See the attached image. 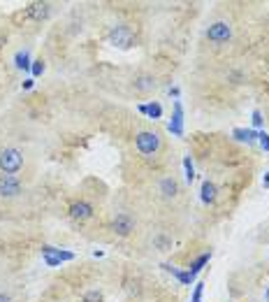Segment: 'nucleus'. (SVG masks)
Here are the masks:
<instances>
[{
    "instance_id": "17",
    "label": "nucleus",
    "mask_w": 269,
    "mask_h": 302,
    "mask_svg": "<svg viewBox=\"0 0 269 302\" xmlns=\"http://www.w3.org/2000/svg\"><path fill=\"white\" fill-rule=\"evenodd\" d=\"M28 61H30V56H28V51H19L17 54V67L19 70H28V67H30V63H28Z\"/></svg>"
},
{
    "instance_id": "2",
    "label": "nucleus",
    "mask_w": 269,
    "mask_h": 302,
    "mask_svg": "<svg viewBox=\"0 0 269 302\" xmlns=\"http://www.w3.org/2000/svg\"><path fill=\"white\" fill-rule=\"evenodd\" d=\"M135 144H137V149L142 151L144 156H153L158 149H160V137L155 135V133H139L137 137H135Z\"/></svg>"
},
{
    "instance_id": "26",
    "label": "nucleus",
    "mask_w": 269,
    "mask_h": 302,
    "mask_svg": "<svg viewBox=\"0 0 269 302\" xmlns=\"http://www.w3.org/2000/svg\"><path fill=\"white\" fill-rule=\"evenodd\" d=\"M267 302H269V288H267Z\"/></svg>"
},
{
    "instance_id": "10",
    "label": "nucleus",
    "mask_w": 269,
    "mask_h": 302,
    "mask_svg": "<svg viewBox=\"0 0 269 302\" xmlns=\"http://www.w3.org/2000/svg\"><path fill=\"white\" fill-rule=\"evenodd\" d=\"M26 14H28L30 19H44L47 14H49V5H47V2H35V5L28 7Z\"/></svg>"
},
{
    "instance_id": "13",
    "label": "nucleus",
    "mask_w": 269,
    "mask_h": 302,
    "mask_svg": "<svg viewBox=\"0 0 269 302\" xmlns=\"http://www.w3.org/2000/svg\"><path fill=\"white\" fill-rule=\"evenodd\" d=\"M202 200L207 204L216 200V186H213L211 181H204V184H202Z\"/></svg>"
},
{
    "instance_id": "6",
    "label": "nucleus",
    "mask_w": 269,
    "mask_h": 302,
    "mask_svg": "<svg viewBox=\"0 0 269 302\" xmlns=\"http://www.w3.org/2000/svg\"><path fill=\"white\" fill-rule=\"evenodd\" d=\"M19 193H21L19 179L9 177V174H2V177H0V198H17Z\"/></svg>"
},
{
    "instance_id": "19",
    "label": "nucleus",
    "mask_w": 269,
    "mask_h": 302,
    "mask_svg": "<svg viewBox=\"0 0 269 302\" xmlns=\"http://www.w3.org/2000/svg\"><path fill=\"white\" fill-rule=\"evenodd\" d=\"M84 302H102V295L95 293V291H90V293H86V298H84Z\"/></svg>"
},
{
    "instance_id": "16",
    "label": "nucleus",
    "mask_w": 269,
    "mask_h": 302,
    "mask_svg": "<svg viewBox=\"0 0 269 302\" xmlns=\"http://www.w3.org/2000/svg\"><path fill=\"white\" fill-rule=\"evenodd\" d=\"M207 263H209V253H202V256H200V258H197V261L193 263V265H190V274L195 277V274L204 268V265H207Z\"/></svg>"
},
{
    "instance_id": "25",
    "label": "nucleus",
    "mask_w": 269,
    "mask_h": 302,
    "mask_svg": "<svg viewBox=\"0 0 269 302\" xmlns=\"http://www.w3.org/2000/svg\"><path fill=\"white\" fill-rule=\"evenodd\" d=\"M265 186L269 188V170H267V174H265Z\"/></svg>"
},
{
    "instance_id": "22",
    "label": "nucleus",
    "mask_w": 269,
    "mask_h": 302,
    "mask_svg": "<svg viewBox=\"0 0 269 302\" xmlns=\"http://www.w3.org/2000/svg\"><path fill=\"white\" fill-rule=\"evenodd\" d=\"M258 142L262 144V149H267L269 151V135L267 133H260V135H258Z\"/></svg>"
},
{
    "instance_id": "3",
    "label": "nucleus",
    "mask_w": 269,
    "mask_h": 302,
    "mask_svg": "<svg viewBox=\"0 0 269 302\" xmlns=\"http://www.w3.org/2000/svg\"><path fill=\"white\" fill-rule=\"evenodd\" d=\"M109 42L114 47H119V49H128V47L135 44V33H132V28H128V26H116L114 31L109 33Z\"/></svg>"
},
{
    "instance_id": "8",
    "label": "nucleus",
    "mask_w": 269,
    "mask_h": 302,
    "mask_svg": "<svg viewBox=\"0 0 269 302\" xmlns=\"http://www.w3.org/2000/svg\"><path fill=\"white\" fill-rule=\"evenodd\" d=\"M90 214H93V209H90L89 202H74L70 207V216L74 221H86V219H90Z\"/></svg>"
},
{
    "instance_id": "23",
    "label": "nucleus",
    "mask_w": 269,
    "mask_h": 302,
    "mask_svg": "<svg viewBox=\"0 0 269 302\" xmlns=\"http://www.w3.org/2000/svg\"><path fill=\"white\" fill-rule=\"evenodd\" d=\"M253 123H255L258 128L262 126V114H260V112H253Z\"/></svg>"
},
{
    "instance_id": "9",
    "label": "nucleus",
    "mask_w": 269,
    "mask_h": 302,
    "mask_svg": "<svg viewBox=\"0 0 269 302\" xmlns=\"http://www.w3.org/2000/svg\"><path fill=\"white\" fill-rule=\"evenodd\" d=\"M170 133H174V135H181V133H183V109H181L179 102L174 105V119H172V123H170Z\"/></svg>"
},
{
    "instance_id": "1",
    "label": "nucleus",
    "mask_w": 269,
    "mask_h": 302,
    "mask_svg": "<svg viewBox=\"0 0 269 302\" xmlns=\"http://www.w3.org/2000/svg\"><path fill=\"white\" fill-rule=\"evenodd\" d=\"M21 165H24V156L21 151L14 147H7L0 151V170L5 172V174H14V172L21 170Z\"/></svg>"
},
{
    "instance_id": "7",
    "label": "nucleus",
    "mask_w": 269,
    "mask_h": 302,
    "mask_svg": "<svg viewBox=\"0 0 269 302\" xmlns=\"http://www.w3.org/2000/svg\"><path fill=\"white\" fill-rule=\"evenodd\" d=\"M112 228H114V233H119V235H130L132 228H135V221L128 216V214H119L114 219V223H112Z\"/></svg>"
},
{
    "instance_id": "15",
    "label": "nucleus",
    "mask_w": 269,
    "mask_h": 302,
    "mask_svg": "<svg viewBox=\"0 0 269 302\" xmlns=\"http://www.w3.org/2000/svg\"><path fill=\"white\" fill-rule=\"evenodd\" d=\"M160 191H163L167 198H174V196H177V181H174V179H163Z\"/></svg>"
},
{
    "instance_id": "18",
    "label": "nucleus",
    "mask_w": 269,
    "mask_h": 302,
    "mask_svg": "<svg viewBox=\"0 0 269 302\" xmlns=\"http://www.w3.org/2000/svg\"><path fill=\"white\" fill-rule=\"evenodd\" d=\"M183 168H186V181L190 184L193 177H195V172H193V163H190V158H183Z\"/></svg>"
},
{
    "instance_id": "14",
    "label": "nucleus",
    "mask_w": 269,
    "mask_h": 302,
    "mask_svg": "<svg viewBox=\"0 0 269 302\" xmlns=\"http://www.w3.org/2000/svg\"><path fill=\"white\" fill-rule=\"evenodd\" d=\"M235 137L239 139V142H246V144H253L255 139H258V135L253 131H244V128H237L235 131Z\"/></svg>"
},
{
    "instance_id": "4",
    "label": "nucleus",
    "mask_w": 269,
    "mask_h": 302,
    "mask_svg": "<svg viewBox=\"0 0 269 302\" xmlns=\"http://www.w3.org/2000/svg\"><path fill=\"white\" fill-rule=\"evenodd\" d=\"M207 37L211 42H228L232 37V28H230L228 21H216L207 28Z\"/></svg>"
},
{
    "instance_id": "12",
    "label": "nucleus",
    "mask_w": 269,
    "mask_h": 302,
    "mask_svg": "<svg viewBox=\"0 0 269 302\" xmlns=\"http://www.w3.org/2000/svg\"><path fill=\"white\" fill-rule=\"evenodd\" d=\"M139 112L149 114L151 119H160L163 116V107L158 105V102H149V105H139Z\"/></svg>"
},
{
    "instance_id": "21",
    "label": "nucleus",
    "mask_w": 269,
    "mask_h": 302,
    "mask_svg": "<svg viewBox=\"0 0 269 302\" xmlns=\"http://www.w3.org/2000/svg\"><path fill=\"white\" fill-rule=\"evenodd\" d=\"M202 291H204V284H197L195 286V293H193V302H200V300H202Z\"/></svg>"
},
{
    "instance_id": "20",
    "label": "nucleus",
    "mask_w": 269,
    "mask_h": 302,
    "mask_svg": "<svg viewBox=\"0 0 269 302\" xmlns=\"http://www.w3.org/2000/svg\"><path fill=\"white\" fill-rule=\"evenodd\" d=\"M44 72V61H35L33 63V74L37 77V74H42Z\"/></svg>"
},
{
    "instance_id": "11",
    "label": "nucleus",
    "mask_w": 269,
    "mask_h": 302,
    "mask_svg": "<svg viewBox=\"0 0 269 302\" xmlns=\"http://www.w3.org/2000/svg\"><path fill=\"white\" fill-rule=\"evenodd\" d=\"M135 89H137V91H151V89H155L153 77H151V74H139L137 79H135Z\"/></svg>"
},
{
    "instance_id": "5",
    "label": "nucleus",
    "mask_w": 269,
    "mask_h": 302,
    "mask_svg": "<svg viewBox=\"0 0 269 302\" xmlns=\"http://www.w3.org/2000/svg\"><path fill=\"white\" fill-rule=\"evenodd\" d=\"M42 256H44V263L54 268V265H60L63 261H72L74 253L70 251H60V249H54V246H42Z\"/></svg>"
},
{
    "instance_id": "24",
    "label": "nucleus",
    "mask_w": 269,
    "mask_h": 302,
    "mask_svg": "<svg viewBox=\"0 0 269 302\" xmlns=\"http://www.w3.org/2000/svg\"><path fill=\"white\" fill-rule=\"evenodd\" d=\"M0 302H12V300H9V295H2V293H0Z\"/></svg>"
}]
</instances>
